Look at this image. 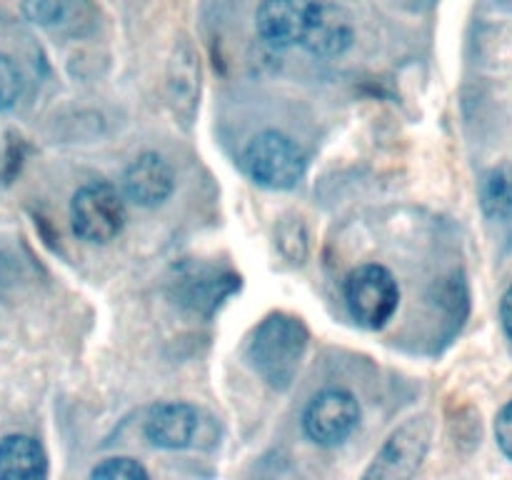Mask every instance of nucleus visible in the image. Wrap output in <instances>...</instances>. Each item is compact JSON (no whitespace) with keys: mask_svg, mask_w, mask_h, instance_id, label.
<instances>
[{"mask_svg":"<svg viewBox=\"0 0 512 480\" xmlns=\"http://www.w3.org/2000/svg\"><path fill=\"white\" fill-rule=\"evenodd\" d=\"M480 205L490 220L505 223L512 218V165H498L485 173L480 183Z\"/></svg>","mask_w":512,"mask_h":480,"instance_id":"obj_15","label":"nucleus"},{"mask_svg":"<svg viewBox=\"0 0 512 480\" xmlns=\"http://www.w3.org/2000/svg\"><path fill=\"white\" fill-rule=\"evenodd\" d=\"M123 195L140 208H158L175 193V170L160 153H143L125 168Z\"/></svg>","mask_w":512,"mask_h":480,"instance_id":"obj_12","label":"nucleus"},{"mask_svg":"<svg viewBox=\"0 0 512 480\" xmlns=\"http://www.w3.org/2000/svg\"><path fill=\"white\" fill-rule=\"evenodd\" d=\"M435 420L430 413H420L405 420L400 428L393 430L383 448L375 453L373 463L365 470V480H408L423 465L433 443Z\"/></svg>","mask_w":512,"mask_h":480,"instance_id":"obj_5","label":"nucleus"},{"mask_svg":"<svg viewBox=\"0 0 512 480\" xmlns=\"http://www.w3.org/2000/svg\"><path fill=\"white\" fill-rule=\"evenodd\" d=\"M500 323H503L505 335L512 340V285L505 290L503 300H500Z\"/></svg>","mask_w":512,"mask_h":480,"instance_id":"obj_19","label":"nucleus"},{"mask_svg":"<svg viewBox=\"0 0 512 480\" xmlns=\"http://www.w3.org/2000/svg\"><path fill=\"white\" fill-rule=\"evenodd\" d=\"M48 475V455L33 435L0 438V480H40Z\"/></svg>","mask_w":512,"mask_h":480,"instance_id":"obj_14","label":"nucleus"},{"mask_svg":"<svg viewBox=\"0 0 512 480\" xmlns=\"http://www.w3.org/2000/svg\"><path fill=\"white\" fill-rule=\"evenodd\" d=\"M175 298L183 308L193 313L210 315L225 298L240 288V278L230 270L210 268V265H190L173 280Z\"/></svg>","mask_w":512,"mask_h":480,"instance_id":"obj_8","label":"nucleus"},{"mask_svg":"<svg viewBox=\"0 0 512 480\" xmlns=\"http://www.w3.org/2000/svg\"><path fill=\"white\" fill-rule=\"evenodd\" d=\"M355 43V20L343 5L313 0L300 48L315 58H338Z\"/></svg>","mask_w":512,"mask_h":480,"instance_id":"obj_7","label":"nucleus"},{"mask_svg":"<svg viewBox=\"0 0 512 480\" xmlns=\"http://www.w3.org/2000/svg\"><path fill=\"white\" fill-rule=\"evenodd\" d=\"M168 88L170 108L180 123L190 125L195 120L200 105V55L188 40L175 45L168 60Z\"/></svg>","mask_w":512,"mask_h":480,"instance_id":"obj_13","label":"nucleus"},{"mask_svg":"<svg viewBox=\"0 0 512 480\" xmlns=\"http://www.w3.org/2000/svg\"><path fill=\"white\" fill-rule=\"evenodd\" d=\"M343 295L350 318L365 330L385 328L400 305L398 280L385 265L378 263H365L350 270Z\"/></svg>","mask_w":512,"mask_h":480,"instance_id":"obj_4","label":"nucleus"},{"mask_svg":"<svg viewBox=\"0 0 512 480\" xmlns=\"http://www.w3.org/2000/svg\"><path fill=\"white\" fill-rule=\"evenodd\" d=\"M243 168L253 183L268 190H293L308 170V153L280 130L255 135L243 153Z\"/></svg>","mask_w":512,"mask_h":480,"instance_id":"obj_2","label":"nucleus"},{"mask_svg":"<svg viewBox=\"0 0 512 480\" xmlns=\"http://www.w3.org/2000/svg\"><path fill=\"white\" fill-rule=\"evenodd\" d=\"M495 440L505 458L512 460V400L500 408L498 418H495Z\"/></svg>","mask_w":512,"mask_h":480,"instance_id":"obj_18","label":"nucleus"},{"mask_svg":"<svg viewBox=\"0 0 512 480\" xmlns=\"http://www.w3.org/2000/svg\"><path fill=\"white\" fill-rule=\"evenodd\" d=\"M363 410L350 390L328 388L315 395L303 413V430L320 448H338L358 430Z\"/></svg>","mask_w":512,"mask_h":480,"instance_id":"obj_6","label":"nucleus"},{"mask_svg":"<svg viewBox=\"0 0 512 480\" xmlns=\"http://www.w3.org/2000/svg\"><path fill=\"white\" fill-rule=\"evenodd\" d=\"M23 95V73L13 58L0 53V113L13 108Z\"/></svg>","mask_w":512,"mask_h":480,"instance_id":"obj_17","label":"nucleus"},{"mask_svg":"<svg viewBox=\"0 0 512 480\" xmlns=\"http://www.w3.org/2000/svg\"><path fill=\"white\" fill-rule=\"evenodd\" d=\"M310 333L303 320L288 313H270L255 328L248 345V358L255 373L273 390H288L298 378L308 350Z\"/></svg>","mask_w":512,"mask_h":480,"instance_id":"obj_1","label":"nucleus"},{"mask_svg":"<svg viewBox=\"0 0 512 480\" xmlns=\"http://www.w3.org/2000/svg\"><path fill=\"white\" fill-rule=\"evenodd\" d=\"M23 15L60 38H85L98 28L93 0H23Z\"/></svg>","mask_w":512,"mask_h":480,"instance_id":"obj_10","label":"nucleus"},{"mask_svg":"<svg viewBox=\"0 0 512 480\" xmlns=\"http://www.w3.org/2000/svg\"><path fill=\"white\" fill-rule=\"evenodd\" d=\"M313 0H263L255 13V30L273 50H290L303 43Z\"/></svg>","mask_w":512,"mask_h":480,"instance_id":"obj_11","label":"nucleus"},{"mask_svg":"<svg viewBox=\"0 0 512 480\" xmlns=\"http://www.w3.org/2000/svg\"><path fill=\"white\" fill-rule=\"evenodd\" d=\"M125 195L105 180H93L75 190L70 200V225L83 243L105 245L120 235L128 220Z\"/></svg>","mask_w":512,"mask_h":480,"instance_id":"obj_3","label":"nucleus"},{"mask_svg":"<svg viewBox=\"0 0 512 480\" xmlns=\"http://www.w3.org/2000/svg\"><path fill=\"white\" fill-rule=\"evenodd\" d=\"M93 480H148L150 473L140 460L118 455V458H105L90 470Z\"/></svg>","mask_w":512,"mask_h":480,"instance_id":"obj_16","label":"nucleus"},{"mask_svg":"<svg viewBox=\"0 0 512 480\" xmlns=\"http://www.w3.org/2000/svg\"><path fill=\"white\" fill-rule=\"evenodd\" d=\"M203 430V413L190 403H160L148 413L143 433L160 450L193 448Z\"/></svg>","mask_w":512,"mask_h":480,"instance_id":"obj_9","label":"nucleus"}]
</instances>
